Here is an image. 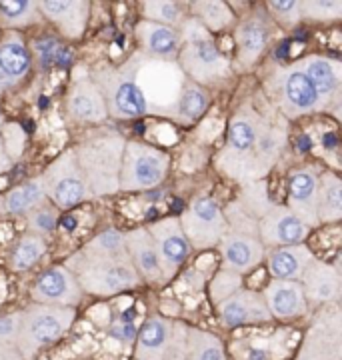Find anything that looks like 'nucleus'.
<instances>
[{"label": "nucleus", "instance_id": "1", "mask_svg": "<svg viewBox=\"0 0 342 360\" xmlns=\"http://www.w3.org/2000/svg\"><path fill=\"white\" fill-rule=\"evenodd\" d=\"M66 269L75 274L76 283L82 290L94 296L120 295L142 284V278L128 257V250L102 252L84 246L68 260Z\"/></svg>", "mask_w": 342, "mask_h": 360}, {"label": "nucleus", "instance_id": "2", "mask_svg": "<svg viewBox=\"0 0 342 360\" xmlns=\"http://www.w3.org/2000/svg\"><path fill=\"white\" fill-rule=\"evenodd\" d=\"M122 66L137 84L140 96L148 108V115L168 118L177 116L180 94L189 82L177 60L148 58L139 52Z\"/></svg>", "mask_w": 342, "mask_h": 360}, {"label": "nucleus", "instance_id": "3", "mask_svg": "<svg viewBox=\"0 0 342 360\" xmlns=\"http://www.w3.org/2000/svg\"><path fill=\"white\" fill-rule=\"evenodd\" d=\"M125 144L127 141L122 134L114 130H99L89 134L75 148L76 160L92 196L120 191V165Z\"/></svg>", "mask_w": 342, "mask_h": 360}, {"label": "nucleus", "instance_id": "4", "mask_svg": "<svg viewBox=\"0 0 342 360\" xmlns=\"http://www.w3.org/2000/svg\"><path fill=\"white\" fill-rule=\"evenodd\" d=\"M180 49L178 66L198 86L222 82L230 77V60L218 51L213 34L194 16L186 18L180 26Z\"/></svg>", "mask_w": 342, "mask_h": 360}, {"label": "nucleus", "instance_id": "5", "mask_svg": "<svg viewBox=\"0 0 342 360\" xmlns=\"http://www.w3.org/2000/svg\"><path fill=\"white\" fill-rule=\"evenodd\" d=\"M260 118L262 115H258L253 106L241 108L228 124L224 148L216 156V167L227 176L239 180L242 184L260 180L256 160H254V144H256Z\"/></svg>", "mask_w": 342, "mask_h": 360}, {"label": "nucleus", "instance_id": "6", "mask_svg": "<svg viewBox=\"0 0 342 360\" xmlns=\"http://www.w3.org/2000/svg\"><path fill=\"white\" fill-rule=\"evenodd\" d=\"M76 310L70 307L30 304L20 312L16 347L25 360H34L40 350L58 342L72 326Z\"/></svg>", "mask_w": 342, "mask_h": 360}, {"label": "nucleus", "instance_id": "7", "mask_svg": "<svg viewBox=\"0 0 342 360\" xmlns=\"http://www.w3.org/2000/svg\"><path fill=\"white\" fill-rule=\"evenodd\" d=\"M268 92L277 104V112L286 118H303L329 108L296 63L274 70V75L268 78Z\"/></svg>", "mask_w": 342, "mask_h": 360}, {"label": "nucleus", "instance_id": "8", "mask_svg": "<svg viewBox=\"0 0 342 360\" xmlns=\"http://www.w3.org/2000/svg\"><path fill=\"white\" fill-rule=\"evenodd\" d=\"M170 156L151 144L127 141L120 165V191L139 193L158 186L166 179Z\"/></svg>", "mask_w": 342, "mask_h": 360}, {"label": "nucleus", "instance_id": "9", "mask_svg": "<svg viewBox=\"0 0 342 360\" xmlns=\"http://www.w3.org/2000/svg\"><path fill=\"white\" fill-rule=\"evenodd\" d=\"M42 180H44V188H46L49 198L63 210L92 198L87 179L76 160L75 148L58 156L51 167L46 168Z\"/></svg>", "mask_w": 342, "mask_h": 360}, {"label": "nucleus", "instance_id": "10", "mask_svg": "<svg viewBox=\"0 0 342 360\" xmlns=\"http://www.w3.org/2000/svg\"><path fill=\"white\" fill-rule=\"evenodd\" d=\"M296 360H342V312L338 304H327L306 330Z\"/></svg>", "mask_w": 342, "mask_h": 360}, {"label": "nucleus", "instance_id": "11", "mask_svg": "<svg viewBox=\"0 0 342 360\" xmlns=\"http://www.w3.org/2000/svg\"><path fill=\"white\" fill-rule=\"evenodd\" d=\"M178 222L189 245L198 250L220 245V240L228 232V222L220 206L208 196L194 198Z\"/></svg>", "mask_w": 342, "mask_h": 360}, {"label": "nucleus", "instance_id": "12", "mask_svg": "<svg viewBox=\"0 0 342 360\" xmlns=\"http://www.w3.org/2000/svg\"><path fill=\"white\" fill-rule=\"evenodd\" d=\"M151 234L152 245L156 250V257L163 270V283L177 276V272L182 269L190 252V245L180 229L178 219H163L152 222L146 229Z\"/></svg>", "mask_w": 342, "mask_h": 360}, {"label": "nucleus", "instance_id": "13", "mask_svg": "<svg viewBox=\"0 0 342 360\" xmlns=\"http://www.w3.org/2000/svg\"><path fill=\"white\" fill-rule=\"evenodd\" d=\"M308 229L292 214L286 206L272 205L256 222V236L265 246L303 245Z\"/></svg>", "mask_w": 342, "mask_h": 360}, {"label": "nucleus", "instance_id": "14", "mask_svg": "<svg viewBox=\"0 0 342 360\" xmlns=\"http://www.w3.org/2000/svg\"><path fill=\"white\" fill-rule=\"evenodd\" d=\"M30 295L37 304L75 309L82 298V288L76 283L75 274L66 266H52L38 276Z\"/></svg>", "mask_w": 342, "mask_h": 360}, {"label": "nucleus", "instance_id": "15", "mask_svg": "<svg viewBox=\"0 0 342 360\" xmlns=\"http://www.w3.org/2000/svg\"><path fill=\"white\" fill-rule=\"evenodd\" d=\"M318 172L315 167L294 168L289 176V210L306 229L318 226Z\"/></svg>", "mask_w": 342, "mask_h": 360}, {"label": "nucleus", "instance_id": "16", "mask_svg": "<svg viewBox=\"0 0 342 360\" xmlns=\"http://www.w3.org/2000/svg\"><path fill=\"white\" fill-rule=\"evenodd\" d=\"M216 312L220 322L227 328H236L244 324H258V322H268L272 316L266 309L265 298L256 290L241 288L234 295L224 298L222 302L216 304Z\"/></svg>", "mask_w": 342, "mask_h": 360}, {"label": "nucleus", "instance_id": "17", "mask_svg": "<svg viewBox=\"0 0 342 360\" xmlns=\"http://www.w3.org/2000/svg\"><path fill=\"white\" fill-rule=\"evenodd\" d=\"M38 11L58 28L64 39L84 37L90 16L89 0H38Z\"/></svg>", "mask_w": 342, "mask_h": 360}, {"label": "nucleus", "instance_id": "18", "mask_svg": "<svg viewBox=\"0 0 342 360\" xmlns=\"http://www.w3.org/2000/svg\"><path fill=\"white\" fill-rule=\"evenodd\" d=\"M296 66L304 72V77L312 82V86L318 90L322 101L334 108L341 104V86H342V65L341 60L310 54L296 60Z\"/></svg>", "mask_w": 342, "mask_h": 360}, {"label": "nucleus", "instance_id": "19", "mask_svg": "<svg viewBox=\"0 0 342 360\" xmlns=\"http://www.w3.org/2000/svg\"><path fill=\"white\" fill-rule=\"evenodd\" d=\"M218 246L224 270L236 272L241 276L256 269L266 258V246L254 234L228 231Z\"/></svg>", "mask_w": 342, "mask_h": 360}, {"label": "nucleus", "instance_id": "20", "mask_svg": "<svg viewBox=\"0 0 342 360\" xmlns=\"http://www.w3.org/2000/svg\"><path fill=\"white\" fill-rule=\"evenodd\" d=\"M292 333L282 328L268 335H248L230 345L234 360H284L291 354Z\"/></svg>", "mask_w": 342, "mask_h": 360}, {"label": "nucleus", "instance_id": "21", "mask_svg": "<svg viewBox=\"0 0 342 360\" xmlns=\"http://www.w3.org/2000/svg\"><path fill=\"white\" fill-rule=\"evenodd\" d=\"M300 284L304 288L306 302L327 307V304H338L342 296V278L341 272L330 266L327 262L315 258L308 269L304 270Z\"/></svg>", "mask_w": 342, "mask_h": 360}, {"label": "nucleus", "instance_id": "22", "mask_svg": "<svg viewBox=\"0 0 342 360\" xmlns=\"http://www.w3.org/2000/svg\"><path fill=\"white\" fill-rule=\"evenodd\" d=\"M66 112L76 122H102L108 118L106 103L94 78L80 77L72 82L66 96Z\"/></svg>", "mask_w": 342, "mask_h": 360}, {"label": "nucleus", "instance_id": "23", "mask_svg": "<svg viewBox=\"0 0 342 360\" xmlns=\"http://www.w3.org/2000/svg\"><path fill=\"white\" fill-rule=\"evenodd\" d=\"M32 56L23 37L16 30H8L0 42V94L20 84L30 72Z\"/></svg>", "mask_w": 342, "mask_h": 360}, {"label": "nucleus", "instance_id": "24", "mask_svg": "<svg viewBox=\"0 0 342 360\" xmlns=\"http://www.w3.org/2000/svg\"><path fill=\"white\" fill-rule=\"evenodd\" d=\"M262 298L272 319L291 321L308 312V302L300 281H272L265 288Z\"/></svg>", "mask_w": 342, "mask_h": 360}, {"label": "nucleus", "instance_id": "25", "mask_svg": "<svg viewBox=\"0 0 342 360\" xmlns=\"http://www.w3.org/2000/svg\"><path fill=\"white\" fill-rule=\"evenodd\" d=\"M236 40V60L241 68H253L258 58L265 54L270 42V25L262 14H253L251 18L242 20L234 30Z\"/></svg>", "mask_w": 342, "mask_h": 360}, {"label": "nucleus", "instance_id": "26", "mask_svg": "<svg viewBox=\"0 0 342 360\" xmlns=\"http://www.w3.org/2000/svg\"><path fill=\"white\" fill-rule=\"evenodd\" d=\"M284 144H286V127L280 120V115H262L256 134V144H254V160L260 179L277 165Z\"/></svg>", "mask_w": 342, "mask_h": 360}, {"label": "nucleus", "instance_id": "27", "mask_svg": "<svg viewBox=\"0 0 342 360\" xmlns=\"http://www.w3.org/2000/svg\"><path fill=\"white\" fill-rule=\"evenodd\" d=\"M134 34L139 40L140 54L160 60H177L180 49V34L177 28L140 20Z\"/></svg>", "mask_w": 342, "mask_h": 360}, {"label": "nucleus", "instance_id": "28", "mask_svg": "<svg viewBox=\"0 0 342 360\" xmlns=\"http://www.w3.org/2000/svg\"><path fill=\"white\" fill-rule=\"evenodd\" d=\"M175 322L165 316H151L137 335V360H166Z\"/></svg>", "mask_w": 342, "mask_h": 360}, {"label": "nucleus", "instance_id": "29", "mask_svg": "<svg viewBox=\"0 0 342 360\" xmlns=\"http://www.w3.org/2000/svg\"><path fill=\"white\" fill-rule=\"evenodd\" d=\"M125 240H127L128 257L132 260L140 278L152 284L163 283L160 262H158L151 234L146 232V229H137V231L128 232L125 234Z\"/></svg>", "mask_w": 342, "mask_h": 360}, {"label": "nucleus", "instance_id": "30", "mask_svg": "<svg viewBox=\"0 0 342 360\" xmlns=\"http://www.w3.org/2000/svg\"><path fill=\"white\" fill-rule=\"evenodd\" d=\"M268 270L274 281H300L304 270L315 260V252L306 245L279 246L266 255Z\"/></svg>", "mask_w": 342, "mask_h": 360}, {"label": "nucleus", "instance_id": "31", "mask_svg": "<svg viewBox=\"0 0 342 360\" xmlns=\"http://www.w3.org/2000/svg\"><path fill=\"white\" fill-rule=\"evenodd\" d=\"M49 200V194L44 188V180L42 176L32 179L16 186L14 191L6 194L2 198V210L8 214H30L32 210H37L38 206H42Z\"/></svg>", "mask_w": 342, "mask_h": 360}, {"label": "nucleus", "instance_id": "32", "mask_svg": "<svg viewBox=\"0 0 342 360\" xmlns=\"http://www.w3.org/2000/svg\"><path fill=\"white\" fill-rule=\"evenodd\" d=\"M342 219V180L334 172L318 179V222H338Z\"/></svg>", "mask_w": 342, "mask_h": 360}, {"label": "nucleus", "instance_id": "33", "mask_svg": "<svg viewBox=\"0 0 342 360\" xmlns=\"http://www.w3.org/2000/svg\"><path fill=\"white\" fill-rule=\"evenodd\" d=\"M38 0H0V26L14 30L40 22Z\"/></svg>", "mask_w": 342, "mask_h": 360}, {"label": "nucleus", "instance_id": "34", "mask_svg": "<svg viewBox=\"0 0 342 360\" xmlns=\"http://www.w3.org/2000/svg\"><path fill=\"white\" fill-rule=\"evenodd\" d=\"M190 8L194 11V18L213 34L218 30H224L234 22V13L222 0H196L190 2Z\"/></svg>", "mask_w": 342, "mask_h": 360}, {"label": "nucleus", "instance_id": "35", "mask_svg": "<svg viewBox=\"0 0 342 360\" xmlns=\"http://www.w3.org/2000/svg\"><path fill=\"white\" fill-rule=\"evenodd\" d=\"M186 360H227L224 345L218 336L201 328H186Z\"/></svg>", "mask_w": 342, "mask_h": 360}, {"label": "nucleus", "instance_id": "36", "mask_svg": "<svg viewBox=\"0 0 342 360\" xmlns=\"http://www.w3.org/2000/svg\"><path fill=\"white\" fill-rule=\"evenodd\" d=\"M184 6L182 2H172V0H146L142 2V16L148 22L178 28L182 26L184 18Z\"/></svg>", "mask_w": 342, "mask_h": 360}, {"label": "nucleus", "instance_id": "37", "mask_svg": "<svg viewBox=\"0 0 342 360\" xmlns=\"http://www.w3.org/2000/svg\"><path fill=\"white\" fill-rule=\"evenodd\" d=\"M206 106H208L206 92L198 84L186 82V86L180 94V101H178L175 120L182 122V124H192L194 120H198L204 115Z\"/></svg>", "mask_w": 342, "mask_h": 360}, {"label": "nucleus", "instance_id": "38", "mask_svg": "<svg viewBox=\"0 0 342 360\" xmlns=\"http://www.w3.org/2000/svg\"><path fill=\"white\" fill-rule=\"evenodd\" d=\"M32 51L37 54L38 63L42 68H51V66H66L72 65L75 52L70 46H66L61 40L52 39V37H44V39L34 40Z\"/></svg>", "mask_w": 342, "mask_h": 360}, {"label": "nucleus", "instance_id": "39", "mask_svg": "<svg viewBox=\"0 0 342 360\" xmlns=\"http://www.w3.org/2000/svg\"><path fill=\"white\" fill-rule=\"evenodd\" d=\"M46 252V243L42 236L38 234H26L18 240V245L13 250L11 257V269L14 272H25V270L32 269L40 258Z\"/></svg>", "mask_w": 342, "mask_h": 360}, {"label": "nucleus", "instance_id": "40", "mask_svg": "<svg viewBox=\"0 0 342 360\" xmlns=\"http://www.w3.org/2000/svg\"><path fill=\"white\" fill-rule=\"evenodd\" d=\"M300 16L312 22L341 20L342 0H300Z\"/></svg>", "mask_w": 342, "mask_h": 360}, {"label": "nucleus", "instance_id": "41", "mask_svg": "<svg viewBox=\"0 0 342 360\" xmlns=\"http://www.w3.org/2000/svg\"><path fill=\"white\" fill-rule=\"evenodd\" d=\"M20 312L0 316V360H25L16 347Z\"/></svg>", "mask_w": 342, "mask_h": 360}, {"label": "nucleus", "instance_id": "42", "mask_svg": "<svg viewBox=\"0 0 342 360\" xmlns=\"http://www.w3.org/2000/svg\"><path fill=\"white\" fill-rule=\"evenodd\" d=\"M265 6L268 8V13L277 18V22L284 28H294L303 20L300 0H268Z\"/></svg>", "mask_w": 342, "mask_h": 360}, {"label": "nucleus", "instance_id": "43", "mask_svg": "<svg viewBox=\"0 0 342 360\" xmlns=\"http://www.w3.org/2000/svg\"><path fill=\"white\" fill-rule=\"evenodd\" d=\"M241 286H242L241 274L222 269L218 274H216L215 281H213V286H210V296H213L215 304H218V302H222V300L228 298L230 295H234L236 290H241Z\"/></svg>", "mask_w": 342, "mask_h": 360}, {"label": "nucleus", "instance_id": "44", "mask_svg": "<svg viewBox=\"0 0 342 360\" xmlns=\"http://www.w3.org/2000/svg\"><path fill=\"white\" fill-rule=\"evenodd\" d=\"M30 229L34 231V234L42 236V234H49L56 229V210L52 206H46V202L42 206H38L37 210L30 212Z\"/></svg>", "mask_w": 342, "mask_h": 360}, {"label": "nucleus", "instance_id": "45", "mask_svg": "<svg viewBox=\"0 0 342 360\" xmlns=\"http://www.w3.org/2000/svg\"><path fill=\"white\" fill-rule=\"evenodd\" d=\"M2 144L6 148V153L11 158H16L25 150V132L18 124H6V134L2 139Z\"/></svg>", "mask_w": 342, "mask_h": 360}, {"label": "nucleus", "instance_id": "46", "mask_svg": "<svg viewBox=\"0 0 342 360\" xmlns=\"http://www.w3.org/2000/svg\"><path fill=\"white\" fill-rule=\"evenodd\" d=\"M110 335H113L114 338H118L120 342H125V345L132 342V340L137 338V335H139V330H137V326H134L132 316H130V314H127V316H120V321L114 322L113 324Z\"/></svg>", "mask_w": 342, "mask_h": 360}, {"label": "nucleus", "instance_id": "47", "mask_svg": "<svg viewBox=\"0 0 342 360\" xmlns=\"http://www.w3.org/2000/svg\"><path fill=\"white\" fill-rule=\"evenodd\" d=\"M11 168H13V158L6 153V148H4V144H2V136H0V174H4V172L11 170Z\"/></svg>", "mask_w": 342, "mask_h": 360}, {"label": "nucleus", "instance_id": "48", "mask_svg": "<svg viewBox=\"0 0 342 360\" xmlns=\"http://www.w3.org/2000/svg\"><path fill=\"white\" fill-rule=\"evenodd\" d=\"M4 127V118H2V112H0V129Z\"/></svg>", "mask_w": 342, "mask_h": 360}]
</instances>
